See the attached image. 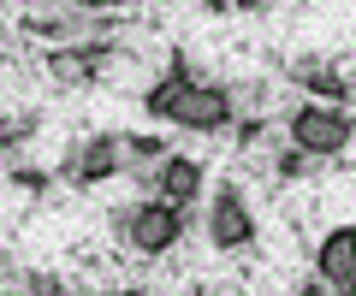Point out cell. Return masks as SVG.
Returning <instances> with one entry per match:
<instances>
[{"instance_id": "cell-14", "label": "cell", "mask_w": 356, "mask_h": 296, "mask_svg": "<svg viewBox=\"0 0 356 296\" xmlns=\"http://www.w3.org/2000/svg\"><path fill=\"white\" fill-rule=\"evenodd\" d=\"M303 172H309V155H297V148H291V155L280 160V178H303Z\"/></svg>"}, {"instance_id": "cell-8", "label": "cell", "mask_w": 356, "mask_h": 296, "mask_svg": "<svg viewBox=\"0 0 356 296\" xmlns=\"http://www.w3.org/2000/svg\"><path fill=\"white\" fill-rule=\"evenodd\" d=\"M291 83H297L303 95H315L321 107H344V101L356 95V83L344 78V71H332V65H315V60H297V65H291Z\"/></svg>"}, {"instance_id": "cell-22", "label": "cell", "mask_w": 356, "mask_h": 296, "mask_svg": "<svg viewBox=\"0 0 356 296\" xmlns=\"http://www.w3.org/2000/svg\"><path fill=\"white\" fill-rule=\"evenodd\" d=\"M113 6H131V0H113Z\"/></svg>"}, {"instance_id": "cell-15", "label": "cell", "mask_w": 356, "mask_h": 296, "mask_svg": "<svg viewBox=\"0 0 356 296\" xmlns=\"http://www.w3.org/2000/svg\"><path fill=\"white\" fill-rule=\"evenodd\" d=\"M291 296H327V279H303V284H297Z\"/></svg>"}, {"instance_id": "cell-1", "label": "cell", "mask_w": 356, "mask_h": 296, "mask_svg": "<svg viewBox=\"0 0 356 296\" xmlns=\"http://www.w3.org/2000/svg\"><path fill=\"white\" fill-rule=\"evenodd\" d=\"M291 148L297 155H309V160H327V155H344L350 148V137H356V119L344 113V107H321V101H309V107H297L291 113Z\"/></svg>"}, {"instance_id": "cell-2", "label": "cell", "mask_w": 356, "mask_h": 296, "mask_svg": "<svg viewBox=\"0 0 356 296\" xmlns=\"http://www.w3.org/2000/svg\"><path fill=\"white\" fill-rule=\"evenodd\" d=\"M125 237H131V249L149 255V261L166 255V249H178V237H184V207H172V202H143V207H131Z\"/></svg>"}, {"instance_id": "cell-5", "label": "cell", "mask_w": 356, "mask_h": 296, "mask_svg": "<svg viewBox=\"0 0 356 296\" xmlns=\"http://www.w3.org/2000/svg\"><path fill=\"white\" fill-rule=\"evenodd\" d=\"M232 113H238V107H232L226 89H214V83H196V89L184 95V107H178L172 125H178V130H196V137H214V130L232 125Z\"/></svg>"}, {"instance_id": "cell-11", "label": "cell", "mask_w": 356, "mask_h": 296, "mask_svg": "<svg viewBox=\"0 0 356 296\" xmlns=\"http://www.w3.org/2000/svg\"><path fill=\"white\" fill-rule=\"evenodd\" d=\"M125 155H131V160H154V155H166V142H161V137H131Z\"/></svg>"}, {"instance_id": "cell-7", "label": "cell", "mask_w": 356, "mask_h": 296, "mask_svg": "<svg viewBox=\"0 0 356 296\" xmlns=\"http://www.w3.org/2000/svg\"><path fill=\"white\" fill-rule=\"evenodd\" d=\"M196 195H202V160H191V155H166V160H161V178H154V202L191 207Z\"/></svg>"}, {"instance_id": "cell-3", "label": "cell", "mask_w": 356, "mask_h": 296, "mask_svg": "<svg viewBox=\"0 0 356 296\" xmlns=\"http://www.w3.org/2000/svg\"><path fill=\"white\" fill-rule=\"evenodd\" d=\"M119 166H125V142H113V137H89V142H77L72 155H65L60 178L77 184V190H95V184H107Z\"/></svg>"}, {"instance_id": "cell-4", "label": "cell", "mask_w": 356, "mask_h": 296, "mask_svg": "<svg viewBox=\"0 0 356 296\" xmlns=\"http://www.w3.org/2000/svg\"><path fill=\"white\" fill-rule=\"evenodd\" d=\"M208 237H214V249H250L255 243V214L250 202H243V190H220L214 202H208Z\"/></svg>"}, {"instance_id": "cell-18", "label": "cell", "mask_w": 356, "mask_h": 296, "mask_svg": "<svg viewBox=\"0 0 356 296\" xmlns=\"http://www.w3.org/2000/svg\"><path fill=\"white\" fill-rule=\"evenodd\" d=\"M202 6H208L214 18H226V12H232V0H202Z\"/></svg>"}, {"instance_id": "cell-20", "label": "cell", "mask_w": 356, "mask_h": 296, "mask_svg": "<svg viewBox=\"0 0 356 296\" xmlns=\"http://www.w3.org/2000/svg\"><path fill=\"white\" fill-rule=\"evenodd\" d=\"M48 296H77V290H48Z\"/></svg>"}, {"instance_id": "cell-13", "label": "cell", "mask_w": 356, "mask_h": 296, "mask_svg": "<svg viewBox=\"0 0 356 296\" xmlns=\"http://www.w3.org/2000/svg\"><path fill=\"white\" fill-rule=\"evenodd\" d=\"M24 30H30V36H65V24H60V18H36V12L24 18Z\"/></svg>"}, {"instance_id": "cell-16", "label": "cell", "mask_w": 356, "mask_h": 296, "mask_svg": "<svg viewBox=\"0 0 356 296\" xmlns=\"http://www.w3.org/2000/svg\"><path fill=\"white\" fill-rule=\"evenodd\" d=\"M77 12H102V6H113V0H72Z\"/></svg>"}, {"instance_id": "cell-9", "label": "cell", "mask_w": 356, "mask_h": 296, "mask_svg": "<svg viewBox=\"0 0 356 296\" xmlns=\"http://www.w3.org/2000/svg\"><path fill=\"white\" fill-rule=\"evenodd\" d=\"M191 89H196V71H191V60H172V65H166V78L154 83L149 95H143V113H154V119H166V125H172Z\"/></svg>"}, {"instance_id": "cell-19", "label": "cell", "mask_w": 356, "mask_h": 296, "mask_svg": "<svg viewBox=\"0 0 356 296\" xmlns=\"http://www.w3.org/2000/svg\"><path fill=\"white\" fill-rule=\"evenodd\" d=\"M102 296H143V290H102Z\"/></svg>"}, {"instance_id": "cell-6", "label": "cell", "mask_w": 356, "mask_h": 296, "mask_svg": "<svg viewBox=\"0 0 356 296\" xmlns=\"http://www.w3.org/2000/svg\"><path fill=\"white\" fill-rule=\"evenodd\" d=\"M315 279H327L332 290L356 284V225H332L315 249Z\"/></svg>"}, {"instance_id": "cell-17", "label": "cell", "mask_w": 356, "mask_h": 296, "mask_svg": "<svg viewBox=\"0 0 356 296\" xmlns=\"http://www.w3.org/2000/svg\"><path fill=\"white\" fill-rule=\"evenodd\" d=\"M267 0H232V12H261Z\"/></svg>"}, {"instance_id": "cell-12", "label": "cell", "mask_w": 356, "mask_h": 296, "mask_svg": "<svg viewBox=\"0 0 356 296\" xmlns=\"http://www.w3.org/2000/svg\"><path fill=\"white\" fill-rule=\"evenodd\" d=\"M13 184H18V190H48V172H36V166H13Z\"/></svg>"}, {"instance_id": "cell-10", "label": "cell", "mask_w": 356, "mask_h": 296, "mask_svg": "<svg viewBox=\"0 0 356 296\" xmlns=\"http://www.w3.org/2000/svg\"><path fill=\"white\" fill-rule=\"evenodd\" d=\"M107 53H113L107 42H89V48H54L48 53V71L60 83H83V78H95V65H102Z\"/></svg>"}, {"instance_id": "cell-21", "label": "cell", "mask_w": 356, "mask_h": 296, "mask_svg": "<svg viewBox=\"0 0 356 296\" xmlns=\"http://www.w3.org/2000/svg\"><path fill=\"white\" fill-rule=\"evenodd\" d=\"M344 296H356V284H344Z\"/></svg>"}]
</instances>
